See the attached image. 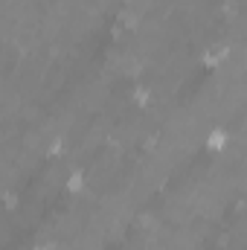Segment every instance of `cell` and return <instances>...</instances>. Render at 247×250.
Returning <instances> with one entry per match:
<instances>
[{
  "label": "cell",
  "instance_id": "cell-1",
  "mask_svg": "<svg viewBox=\"0 0 247 250\" xmlns=\"http://www.w3.org/2000/svg\"><path fill=\"white\" fill-rule=\"evenodd\" d=\"M230 143H233V134H230L224 125H215V128H209L206 137H204V151H209V154H224V151L230 148Z\"/></svg>",
  "mask_w": 247,
  "mask_h": 250
},
{
  "label": "cell",
  "instance_id": "cell-2",
  "mask_svg": "<svg viewBox=\"0 0 247 250\" xmlns=\"http://www.w3.org/2000/svg\"><path fill=\"white\" fill-rule=\"evenodd\" d=\"M59 189L67 192V195H82V192L87 189V172H84V169H70L62 178V187Z\"/></svg>",
  "mask_w": 247,
  "mask_h": 250
}]
</instances>
